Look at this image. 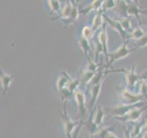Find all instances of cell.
I'll return each mask as SVG.
<instances>
[{
  "instance_id": "obj_1",
  "label": "cell",
  "mask_w": 147,
  "mask_h": 138,
  "mask_svg": "<svg viewBox=\"0 0 147 138\" xmlns=\"http://www.w3.org/2000/svg\"><path fill=\"white\" fill-rule=\"evenodd\" d=\"M135 68H136V66L134 64L131 70H127V69H125V68H121V69H117V70L105 71V74L107 75V74H109V73H117V72L123 73L124 75H125V77H126V85H127L126 89L132 91V90H134V89L136 87L137 83L140 81L139 74L136 73Z\"/></svg>"
},
{
  "instance_id": "obj_2",
  "label": "cell",
  "mask_w": 147,
  "mask_h": 138,
  "mask_svg": "<svg viewBox=\"0 0 147 138\" xmlns=\"http://www.w3.org/2000/svg\"><path fill=\"white\" fill-rule=\"evenodd\" d=\"M128 43H129L128 41H124V43L121 46H119V47L116 51H115V52L109 53V58H110V59L109 60V62L107 64V66H106V67L110 66L112 64H114L116 61H119V60L127 57L130 53H133L134 51L137 50L136 48H131V49L128 48Z\"/></svg>"
},
{
  "instance_id": "obj_3",
  "label": "cell",
  "mask_w": 147,
  "mask_h": 138,
  "mask_svg": "<svg viewBox=\"0 0 147 138\" xmlns=\"http://www.w3.org/2000/svg\"><path fill=\"white\" fill-rule=\"evenodd\" d=\"M142 104L138 105L137 107L133 108L131 110H130L125 116H122V117H115L114 119L117 120L119 122H138L139 120L142 116V114L145 112V110L147 109V105H144L141 107Z\"/></svg>"
},
{
  "instance_id": "obj_4",
  "label": "cell",
  "mask_w": 147,
  "mask_h": 138,
  "mask_svg": "<svg viewBox=\"0 0 147 138\" xmlns=\"http://www.w3.org/2000/svg\"><path fill=\"white\" fill-rule=\"evenodd\" d=\"M64 107H63V112L61 113L62 120H63V128H64V132H65V135L67 138H73V133H75L76 130V128L80 125L79 122L77 121H73V120L69 117V115L67 113V110L65 109V103H64ZM83 122V121H82Z\"/></svg>"
},
{
  "instance_id": "obj_5",
  "label": "cell",
  "mask_w": 147,
  "mask_h": 138,
  "mask_svg": "<svg viewBox=\"0 0 147 138\" xmlns=\"http://www.w3.org/2000/svg\"><path fill=\"white\" fill-rule=\"evenodd\" d=\"M119 95H121L122 103H125V104H137V103H140V101L147 99V97L137 94L135 92L129 90L126 87L121 89Z\"/></svg>"
},
{
  "instance_id": "obj_6",
  "label": "cell",
  "mask_w": 147,
  "mask_h": 138,
  "mask_svg": "<svg viewBox=\"0 0 147 138\" xmlns=\"http://www.w3.org/2000/svg\"><path fill=\"white\" fill-rule=\"evenodd\" d=\"M141 103H137V104H125V103H121L118 104L116 106H112L108 109V110L109 112V113L115 117H122L125 116V115L131 110L133 108L137 107L138 105H140Z\"/></svg>"
},
{
  "instance_id": "obj_7",
  "label": "cell",
  "mask_w": 147,
  "mask_h": 138,
  "mask_svg": "<svg viewBox=\"0 0 147 138\" xmlns=\"http://www.w3.org/2000/svg\"><path fill=\"white\" fill-rule=\"evenodd\" d=\"M74 98L77 105L78 113L83 118L86 116V96L85 93L80 89H77L75 93H74Z\"/></svg>"
},
{
  "instance_id": "obj_8",
  "label": "cell",
  "mask_w": 147,
  "mask_h": 138,
  "mask_svg": "<svg viewBox=\"0 0 147 138\" xmlns=\"http://www.w3.org/2000/svg\"><path fill=\"white\" fill-rule=\"evenodd\" d=\"M103 17H104V20H106V21L109 23V25L110 26V28L113 29L114 30H116L118 33L121 35V37L124 41H127L128 33L122 29V27L121 25V23H119V21L118 20H114V18H109V16L106 15V14H103Z\"/></svg>"
},
{
  "instance_id": "obj_9",
  "label": "cell",
  "mask_w": 147,
  "mask_h": 138,
  "mask_svg": "<svg viewBox=\"0 0 147 138\" xmlns=\"http://www.w3.org/2000/svg\"><path fill=\"white\" fill-rule=\"evenodd\" d=\"M98 43L101 44V46L103 47V51H104V55H105V58L107 60V63L109 62V41H108V33H107V27L104 26L103 29L100 30V32L98 33Z\"/></svg>"
},
{
  "instance_id": "obj_10",
  "label": "cell",
  "mask_w": 147,
  "mask_h": 138,
  "mask_svg": "<svg viewBox=\"0 0 147 138\" xmlns=\"http://www.w3.org/2000/svg\"><path fill=\"white\" fill-rule=\"evenodd\" d=\"M141 14H147V11L142 10V9L139 7V6H138L136 1H131V2H129V4L127 2V15H128V17L133 16L140 21ZM140 23H141V21H140Z\"/></svg>"
},
{
  "instance_id": "obj_11",
  "label": "cell",
  "mask_w": 147,
  "mask_h": 138,
  "mask_svg": "<svg viewBox=\"0 0 147 138\" xmlns=\"http://www.w3.org/2000/svg\"><path fill=\"white\" fill-rule=\"evenodd\" d=\"M14 79L13 76L7 75L5 73L1 68H0V83H1V89H2V95H5L8 90L11 83Z\"/></svg>"
},
{
  "instance_id": "obj_12",
  "label": "cell",
  "mask_w": 147,
  "mask_h": 138,
  "mask_svg": "<svg viewBox=\"0 0 147 138\" xmlns=\"http://www.w3.org/2000/svg\"><path fill=\"white\" fill-rule=\"evenodd\" d=\"M73 6H74V2H72V1H67V4L64 5L63 7L61 9V11H60L59 15L57 17L52 18V20H67L68 17L70 16V14H71Z\"/></svg>"
},
{
  "instance_id": "obj_13",
  "label": "cell",
  "mask_w": 147,
  "mask_h": 138,
  "mask_svg": "<svg viewBox=\"0 0 147 138\" xmlns=\"http://www.w3.org/2000/svg\"><path fill=\"white\" fill-rule=\"evenodd\" d=\"M71 76L68 75V73L63 71L61 75H60L57 78V81H56V87H57V90L58 91H61L63 89H65L68 86V83L70 82L71 80Z\"/></svg>"
},
{
  "instance_id": "obj_14",
  "label": "cell",
  "mask_w": 147,
  "mask_h": 138,
  "mask_svg": "<svg viewBox=\"0 0 147 138\" xmlns=\"http://www.w3.org/2000/svg\"><path fill=\"white\" fill-rule=\"evenodd\" d=\"M102 6H103V1H101V0H95V1L90 3L86 7H85L83 10L79 12L81 14H85V15L92 10L96 11V13H99V12H102Z\"/></svg>"
},
{
  "instance_id": "obj_15",
  "label": "cell",
  "mask_w": 147,
  "mask_h": 138,
  "mask_svg": "<svg viewBox=\"0 0 147 138\" xmlns=\"http://www.w3.org/2000/svg\"><path fill=\"white\" fill-rule=\"evenodd\" d=\"M101 85H102V82L98 83L95 86H91L90 87V108H94V106L96 102V99H98V96L100 94V90H101Z\"/></svg>"
},
{
  "instance_id": "obj_16",
  "label": "cell",
  "mask_w": 147,
  "mask_h": 138,
  "mask_svg": "<svg viewBox=\"0 0 147 138\" xmlns=\"http://www.w3.org/2000/svg\"><path fill=\"white\" fill-rule=\"evenodd\" d=\"M78 2H74V6H73V8H72V11H71V14L70 16L68 17L67 20H63L64 22V25H65L66 27L72 25L73 23H75L77 20L78 16H79V10H78Z\"/></svg>"
},
{
  "instance_id": "obj_17",
  "label": "cell",
  "mask_w": 147,
  "mask_h": 138,
  "mask_svg": "<svg viewBox=\"0 0 147 138\" xmlns=\"http://www.w3.org/2000/svg\"><path fill=\"white\" fill-rule=\"evenodd\" d=\"M78 44H79L81 50L83 51V53L86 54L87 60H92V50L89 45V41L83 39L81 37L79 41H78Z\"/></svg>"
},
{
  "instance_id": "obj_18",
  "label": "cell",
  "mask_w": 147,
  "mask_h": 138,
  "mask_svg": "<svg viewBox=\"0 0 147 138\" xmlns=\"http://www.w3.org/2000/svg\"><path fill=\"white\" fill-rule=\"evenodd\" d=\"M103 23H104V17H103V13L102 12H99V13H96L94 18H93V21H92V30H93L94 32L98 31L101 27L103 26Z\"/></svg>"
},
{
  "instance_id": "obj_19",
  "label": "cell",
  "mask_w": 147,
  "mask_h": 138,
  "mask_svg": "<svg viewBox=\"0 0 147 138\" xmlns=\"http://www.w3.org/2000/svg\"><path fill=\"white\" fill-rule=\"evenodd\" d=\"M94 112H95V115L93 114V122L96 126L99 127L101 125V123L103 122V120L105 118L104 110L102 108H101V106H98L96 112L94 110Z\"/></svg>"
},
{
  "instance_id": "obj_20",
  "label": "cell",
  "mask_w": 147,
  "mask_h": 138,
  "mask_svg": "<svg viewBox=\"0 0 147 138\" xmlns=\"http://www.w3.org/2000/svg\"><path fill=\"white\" fill-rule=\"evenodd\" d=\"M96 73L94 72H91V71H88L85 69V71L83 72L82 76L80 77V83H82L83 85L86 86V85H89L90 82L93 79V77L95 76Z\"/></svg>"
},
{
  "instance_id": "obj_21",
  "label": "cell",
  "mask_w": 147,
  "mask_h": 138,
  "mask_svg": "<svg viewBox=\"0 0 147 138\" xmlns=\"http://www.w3.org/2000/svg\"><path fill=\"white\" fill-rule=\"evenodd\" d=\"M115 124L111 126H107V127H103V128H99L98 132L95 133L94 138H106L107 135L109 132H113L115 129Z\"/></svg>"
},
{
  "instance_id": "obj_22",
  "label": "cell",
  "mask_w": 147,
  "mask_h": 138,
  "mask_svg": "<svg viewBox=\"0 0 147 138\" xmlns=\"http://www.w3.org/2000/svg\"><path fill=\"white\" fill-rule=\"evenodd\" d=\"M144 35H145V33H144V30L140 27H137L129 33V38H131V39L134 40L136 41L138 40H140L141 38H142Z\"/></svg>"
},
{
  "instance_id": "obj_23",
  "label": "cell",
  "mask_w": 147,
  "mask_h": 138,
  "mask_svg": "<svg viewBox=\"0 0 147 138\" xmlns=\"http://www.w3.org/2000/svg\"><path fill=\"white\" fill-rule=\"evenodd\" d=\"M48 3V7L50 11H52L53 13H60L61 11V1H58V0H49L47 1Z\"/></svg>"
},
{
  "instance_id": "obj_24",
  "label": "cell",
  "mask_w": 147,
  "mask_h": 138,
  "mask_svg": "<svg viewBox=\"0 0 147 138\" xmlns=\"http://www.w3.org/2000/svg\"><path fill=\"white\" fill-rule=\"evenodd\" d=\"M144 122H138L134 123V125L132 127V130L131 131V135L132 138H136L141 135L142 131V127H144Z\"/></svg>"
},
{
  "instance_id": "obj_25",
  "label": "cell",
  "mask_w": 147,
  "mask_h": 138,
  "mask_svg": "<svg viewBox=\"0 0 147 138\" xmlns=\"http://www.w3.org/2000/svg\"><path fill=\"white\" fill-rule=\"evenodd\" d=\"M80 85V79L79 78H75V79H73L71 78L70 82L68 83V86H67V89L68 90L71 92V93L74 95V93L77 90L78 87Z\"/></svg>"
},
{
  "instance_id": "obj_26",
  "label": "cell",
  "mask_w": 147,
  "mask_h": 138,
  "mask_svg": "<svg viewBox=\"0 0 147 138\" xmlns=\"http://www.w3.org/2000/svg\"><path fill=\"white\" fill-rule=\"evenodd\" d=\"M137 94L142 95L144 97H147V83L145 81H142L140 80L137 83Z\"/></svg>"
},
{
  "instance_id": "obj_27",
  "label": "cell",
  "mask_w": 147,
  "mask_h": 138,
  "mask_svg": "<svg viewBox=\"0 0 147 138\" xmlns=\"http://www.w3.org/2000/svg\"><path fill=\"white\" fill-rule=\"evenodd\" d=\"M119 21V23H121L122 29L125 30L126 32L131 30V20L130 17L121 18Z\"/></svg>"
},
{
  "instance_id": "obj_28",
  "label": "cell",
  "mask_w": 147,
  "mask_h": 138,
  "mask_svg": "<svg viewBox=\"0 0 147 138\" xmlns=\"http://www.w3.org/2000/svg\"><path fill=\"white\" fill-rule=\"evenodd\" d=\"M101 64H99L98 63H96L93 60H88L87 61V64H86V69L88 71H91V72H94V73H96L98 70H99V67H100Z\"/></svg>"
},
{
  "instance_id": "obj_29",
  "label": "cell",
  "mask_w": 147,
  "mask_h": 138,
  "mask_svg": "<svg viewBox=\"0 0 147 138\" xmlns=\"http://www.w3.org/2000/svg\"><path fill=\"white\" fill-rule=\"evenodd\" d=\"M93 33H94V31H93V30H92L91 27L86 26L82 29V38L83 39H86L87 41H89L92 37H93Z\"/></svg>"
},
{
  "instance_id": "obj_30",
  "label": "cell",
  "mask_w": 147,
  "mask_h": 138,
  "mask_svg": "<svg viewBox=\"0 0 147 138\" xmlns=\"http://www.w3.org/2000/svg\"><path fill=\"white\" fill-rule=\"evenodd\" d=\"M116 7H117V1H114V0H106V1H103V6H102L103 11L110 10V9H113Z\"/></svg>"
},
{
  "instance_id": "obj_31",
  "label": "cell",
  "mask_w": 147,
  "mask_h": 138,
  "mask_svg": "<svg viewBox=\"0 0 147 138\" xmlns=\"http://www.w3.org/2000/svg\"><path fill=\"white\" fill-rule=\"evenodd\" d=\"M94 45H95V57H96V63H98V58L99 56V53H103L104 54V51L103 47L101 46V44L98 43V39L95 40L94 41Z\"/></svg>"
},
{
  "instance_id": "obj_32",
  "label": "cell",
  "mask_w": 147,
  "mask_h": 138,
  "mask_svg": "<svg viewBox=\"0 0 147 138\" xmlns=\"http://www.w3.org/2000/svg\"><path fill=\"white\" fill-rule=\"evenodd\" d=\"M146 45H147V34L145 33V35L142 38L135 41V48L137 50L139 48H144Z\"/></svg>"
},
{
  "instance_id": "obj_33",
  "label": "cell",
  "mask_w": 147,
  "mask_h": 138,
  "mask_svg": "<svg viewBox=\"0 0 147 138\" xmlns=\"http://www.w3.org/2000/svg\"><path fill=\"white\" fill-rule=\"evenodd\" d=\"M139 76H140V80L146 82L147 81V69L142 70V72L141 74H139Z\"/></svg>"
},
{
  "instance_id": "obj_34",
  "label": "cell",
  "mask_w": 147,
  "mask_h": 138,
  "mask_svg": "<svg viewBox=\"0 0 147 138\" xmlns=\"http://www.w3.org/2000/svg\"><path fill=\"white\" fill-rule=\"evenodd\" d=\"M124 138H132L131 135V130L127 127H124Z\"/></svg>"
},
{
  "instance_id": "obj_35",
  "label": "cell",
  "mask_w": 147,
  "mask_h": 138,
  "mask_svg": "<svg viewBox=\"0 0 147 138\" xmlns=\"http://www.w3.org/2000/svg\"><path fill=\"white\" fill-rule=\"evenodd\" d=\"M83 123V122H82ZM82 123L80 124L79 126H78L76 128V130L75 131V133H74V135H73V138H77V135H78V133H79V130H80V128L82 127Z\"/></svg>"
},
{
  "instance_id": "obj_36",
  "label": "cell",
  "mask_w": 147,
  "mask_h": 138,
  "mask_svg": "<svg viewBox=\"0 0 147 138\" xmlns=\"http://www.w3.org/2000/svg\"><path fill=\"white\" fill-rule=\"evenodd\" d=\"M106 138H119V137L117 135H115L113 132H109L107 135V136H106Z\"/></svg>"
},
{
  "instance_id": "obj_37",
  "label": "cell",
  "mask_w": 147,
  "mask_h": 138,
  "mask_svg": "<svg viewBox=\"0 0 147 138\" xmlns=\"http://www.w3.org/2000/svg\"><path fill=\"white\" fill-rule=\"evenodd\" d=\"M145 132H147V119H146V121L144 122V127H142V133H145Z\"/></svg>"
},
{
  "instance_id": "obj_38",
  "label": "cell",
  "mask_w": 147,
  "mask_h": 138,
  "mask_svg": "<svg viewBox=\"0 0 147 138\" xmlns=\"http://www.w3.org/2000/svg\"><path fill=\"white\" fill-rule=\"evenodd\" d=\"M142 138H147V132L144 133V135H142Z\"/></svg>"
},
{
  "instance_id": "obj_39",
  "label": "cell",
  "mask_w": 147,
  "mask_h": 138,
  "mask_svg": "<svg viewBox=\"0 0 147 138\" xmlns=\"http://www.w3.org/2000/svg\"><path fill=\"white\" fill-rule=\"evenodd\" d=\"M144 24H145V25L147 26V22H144Z\"/></svg>"
},
{
  "instance_id": "obj_40",
  "label": "cell",
  "mask_w": 147,
  "mask_h": 138,
  "mask_svg": "<svg viewBox=\"0 0 147 138\" xmlns=\"http://www.w3.org/2000/svg\"><path fill=\"white\" fill-rule=\"evenodd\" d=\"M0 90H1V89H0Z\"/></svg>"
}]
</instances>
